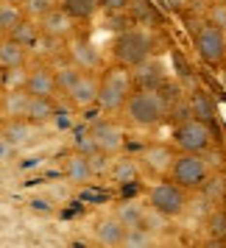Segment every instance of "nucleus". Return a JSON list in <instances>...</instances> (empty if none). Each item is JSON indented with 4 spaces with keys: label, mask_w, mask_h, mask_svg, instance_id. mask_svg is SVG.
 Returning a JSON list of instances; mask_svg holds the SVG:
<instances>
[{
    "label": "nucleus",
    "mask_w": 226,
    "mask_h": 248,
    "mask_svg": "<svg viewBox=\"0 0 226 248\" xmlns=\"http://www.w3.org/2000/svg\"><path fill=\"white\" fill-rule=\"evenodd\" d=\"M14 154H17V145H14L9 137L0 131V165H6V162H12Z\"/></svg>",
    "instance_id": "obj_35"
},
{
    "label": "nucleus",
    "mask_w": 226,
    "mask_h": 248,
    "mask_svg": "<svg viewBox=\"0 0 226 248\" xmlns=\"http://www.w3.org/2000/svg\"><path fill=\"white\" fill-rule=\"evenodd\" d=\"M215 142V131L210 123H204V120H181L176 123L173 128V148L176 151H190V154H204V151H210Z\"/></svg>",
    "instance_id": "obj_3"
},
{
    "label": "nucleus",
    "mask_w": 226,
    "mask_h": 248,
    "mask_svg": "<svg viewBox=\"0 0 226 248\" xmlns=\"http://www.w3.org/2000/svg\"><path fill=\"white\" fill-rule=\"evenodd\" d=\"M90 137L92 142H95V148L98 151H103L106 156H112V154H120L126 145V134L123 128L117 123H109V120H103V123H95L90 128Z\"/></svg>",
    "instance_id": "obj_9"
},
{
    "label": "nucleus",
    "mask_w": 226,
    "mask_h": 248,
    "mask_svg": "<svg viewBox=\"0 0 226 248\" xmlns=\"http://www.w3.org/2000/svg\"><path fill=\"white\" fill-rule=\"evenodd\" d=\"M145 168L157 176H168L170 168H173V159H176V151L170 145H148L145 148Z\"/></svg>",
    "instance_id": "obj_13"
},
{
    "label": "nucleus",
    "mask_w": 226,
    "mask_h": 248,
    "mask_svg": "<svg viewBox=\"0 0 226 248\" xmlns=\"http://www.w3.org/2000/svg\"><path fill=\"white\" fill-rule=\"evenodd\" d=\"M195 50H198V56H201L204 64H210V67L224 64V59H226V31L215 28L212 23H204L201 31L195 34Z\"/></svg>",
    "instance_id": "obj_7"
},
{
    "label": "nucleus",
    "mask_w": 226,
    "mask_h": 248,
    "mask_svg": "<svg viewBox=\"0 0 226 248\" xmlns=\"http://www.w3.org/2000/svg\"><path fill=\"white\" fill-rule=\"evenodd\" d=\"M129 9H131V14H134V20H140V23H145V25H159L162 23L159 12L148 3V0H131Z\"/></svg>",
    "instance_id": "obj_30"
},
{
    "label": "nucleus",
    "mask_w": 226,
    "mask_h": 248,
    "mask_svg": "<svg viewBox=\"0 0 226 248\" xmlns=\"http://www.w3.org/2000/svg\"><path fill=\"white\" fill-rule=\"evenodd\" d=\"M67 56H70V62H73L76 67H81L84 73H92V70L101 67V50L92 45L90 39H73L67 45Z\"/></svg>",
    "instance_id": "obj_11"
},
{
    "label": "nucleus",
    "mask_w": 226,
    "mask_h": 248,
    "mask_svg": "<svg viewBox=\"0 0 226 248\" xmlns=\"http://www.w3.org/2000/svg\"><path fill=\"white\" fill-rule=\"evenodd\" d=\"M25 76L28 70L23 67H3L0 70V90H25Z\"/></svg>",
    "instance_id": "obj_29"
},
{
    "label": "nucleus",
    "mask_w": 226,
    "mask_h": 248,
    "mask_svg": "<svg viewBox=\"0 0 226 248\" xmlns=\"http://www.w3.org/2000/svg\"><path fill=\"white\" fill-rule=\"evenodd\" d=\"M143 206L140 203H123L120 209H117V217H120V223L129 229V226H137V223H143Z\"/></svg>",
    "instance_id": "obj_31"
},
{
    "label": "nucleus",
    "mask_w": 226,
    "mask_h": 248,
    "mask_svg": "<svg viewBox=\"0 0 226 248\" xmlns=\"http://www.w3.org/2000/svg\"><path fill=\"white\" fill-rule=\"evenodd\" d=\"M187 103H190V114L195 117V120L212 123L215 117H218V114H215V101L204 90H193L190 98H187Z\"/></svg>",
    "instance_id": "obj_18"
},
{
    "label": "nucleus",
    "mask_w": 226,
    "mask_h": 248,
    "mask_svg": "<svg viewBox=\"0 0 226 248\" xmlns=\"http://www.w3.org/2000/svg\"><path fill=\"white\" fill-rule=\"evenodd\" d=\"M0 95H3V90H0Z\"/></svg>",
    "instance_id": "obj_44"
},
{
    "label": "nucleus",
    "mask_w": 226,
    "mask_h": 248,
    "mask_svg": "<svg viewBox=\"0 0 226 248\" xmlns=\"http://www.w3.org/2000/svg\"><path fill=\"white\" fill-rule=\"evenodd\" d=\"M168 117L173 120V123H181V120H190V103H187V98H181V101H173L168 103Z\"/></svg>",
    "instance_id": "obj_32"
},
{
    "label": "nucleus",
    "mask_w": 226,
    "mask_h": 248,
    "mask_svg": "<svg viewBox=\"0 0 226 248\" xmlns=\"http://www.w3.org/2000/svg\"><path fill=\"white\" fill-rule=\"evenodd\" d=\"M25 92H28V95H45V98H53V95H56L53 70H48V67L28 70V76H25Z\"/></svg>",
    "instance_id": "obj_12"
},
{
    "label": "nucleus",
    "mask_w": 226,
    "mask_h": 248,
    "mask_svg": "<svg viewBox=\"0 0 226 248\" xmlns=\"http://www.w3.org/2000/svg\"><path fill=\"white\" fill-rule=\"evenodd\" d=\"M198 190H201L204 198L210 203H215V206H221V203L226 201V179L224 176H207Z\"/></svg>",
    "instance_id": "obj_25"
},
{
    "label": "nucleus",
    "mask_w": 226,
    "mask_h": 248,
    "mask_svg": "<svg viewBox=\"0 0 226 248\" xmlns=\"http://www.w3.org/2000/svg\"><path fill=\"white\" fill-rule=\"evenodd\" d=\"M3 134L12 140L14 145H28V142H34L36 137V123H31L28 117H9V123L0 128Z\"/></svg>",
    "instance_id": "obj_14"
},
{
    "label": "nucleus",
    "mask_w": 226,
    "mask_h": 248,
    "mask_svg": "<svg viewBox=\"0 0 226 248\" xmlns=\"http://www.w3.org/2000/svg\"><path fill=\"white\" fill-rule=\"evenodd\" d=\"M59 6L65 9V12L79 23V20H90V17H95L98 14V0H59Z\"/></svg>",
    "instance_id": "obj_23"
},
{
    "label": "nucleus",
    "mask_w": 226,
    "mask_h": 248,
    "mask_svg": "<svg viewBox=\"0 0 226 248\" xmlns=\"http://www.w3.org/2000/svg\"><path fill=\"white\" fill-rule=\"evenodd\" d=\"M154 243H157L154 232L145 229L143 223L129 226V229H126V234H123V246H129V248H148V246H154Z\"/></svg>",
    "instance_id": "obj_26"
},
{
    "label": "nucleus",
    "mask_w": 226,
    "mask_h": 248,
    "mask_svg": "<svg viewBox=\"0 0 226 248\" xmlns=\"http://www.w3.org/2000/svg\"><path fill=\"white\" fill-rule=\"evenodd\" d=\"M6 36H12L14 42H20L23 47H36L42 42V31H39V23H36L34 17H23V23Z\"/></svg>",
    "instance_id": "obj_21"
},
{
    "label": "nucleus",
    "mask_w": 226,
    "mask_h": 248,
    "mask_svg": "<svg viewBox=\"0 0 226 248\" xmlns=\"http://www.w3.org/2000/svg\"><path fill=\"white\" fill-rule=\"evenodd\" d=\"M76 151H81V154H92V151H98V148H95V142H92L90 131L76 137Z\"/></svg>",
    "instance_id": "obj_39"
},
{
    "label": "nucleus",
    "mask_w": 226,
    "mask_h": 248,
    "mask_svg": "<svg viewBox=\"0 0 226 248\" xmlns=\"http://www.w3.org/2000/svg\"><path fill=\"white\" fill-rule=\"evenodd\" d=\"M129 123L140 128H154L168 117V98L159 90H131L123 103Z\"/></svg>",
    "instance_id": "obj_1"
},
{
    "label": "nucleus",
    "mask_w": 226,
    "mask_h": 248,
    "mask_svg": "<svg viewBox=\"0 0 226 248\" xmlns=\"http://www.w3.org/2000/svg\"><path fill=\"white\" fill-rule=\"evenodd\" d=\"M25 6H23V12H25V17H42V14L53 6V0H23Z\"/></svg>",
    "instance_id": "obj_33"
},
{
    "label": "nucleus",
    "mask_w": 226,
    "mask_h": 248,
    "mask_svg": "<svg viewBox=\"0 0 226 248\" xmlns=\"http://www.w3.org/2000/svg\"><path fill=\"white\" fill-rule=\"evenodd\" d=\"M28 59V47H23L20 42H14L12 36L0 39V64L3 67H23Z\"/></svg>",
    "instance_id": "obj_20"
},
{
    "label": "nucleus",
    "mask_w": 226,
    "mask_h": 248,
    "mask_svg": "<svg viewBox=\"0 0 226 248\" xmlns=\"http://www.w3.org/2000/svg\"><path fill=\"white\" fill-rule=\"evenodd\" d=\"M98 87H101V78H95L92 73H81V78L67 90V101L76 109H87L98 101Z\"/></svg>",
    "instance_id": "obj_10"
},
{
    "label": "nucleus",
    "mask_w": 226,
    "mask_h": 248,
    "mask_svg": "<svg viewBox=\"0 0 226 248\" xmlns=\"http://www.w3.org/2000/svg\"><path fill=\"white\" fill-rule=\"evenodd\" d=\"M207 23H212L215 28L226 31V3H215V6H210V12H207Z\"/></svg>",
    "instance_id": "obj_34"
},
{
    "label": "nucleus",
    "mask_w": 226,
    "mask_h": 248,
    "mask_svg": "<svg viewBox=\"0 0 226 248\" xmlns=\"http://www.w3.org/2000/svg\"><path fill=\"white\" fill-rule=\"evenodd\" d=\"M95 234H98V243H103V246H123L126 226L120 223L117 215L114 217H103L98 223V229H95Z\"/></svg>",
    "instance_id": "obj_19"
},
{
    "label": "nucleus",
    "mask_w": 226,
    "mask_h": 248,
    "mask_svg": "<svg viewBox=\"0 0 226 248\" xmlns=\"http://www.w3.org/2000/svg\"><path fill=\"white\" fill-rule=\"evenodd\" d=\"M56 114V103L53 98H45V95H31L28 98V109H25V117L31 120V123H48L50 117Z\"/></svg>",
    "instance_id": "obj_17"
},
{
    "label": "nucleus",
    "mask_w": 226,
    "mask_h": 248,
    "mask_svg": "<svg viewBox=\"0 0 226 248\" xmlns=\"http://www.w3.org/2000/svg\"><path fill=\"white\" fill-rule=\"evenodd\" d=\"M87 162H90V168H92V176H98V173L106 170V154H103V151H92V154H87Z\"/></svg>",
    "instance_id": "obj_37"
},
{
    "label": "nucleus",
    "mask_w": 226,
    "mask_h": 248,
    "mask_svg": "<svg viewBox=\"0 0 226 248\" xmlns=\"http://www.w3.org/2000/svg\"><path fill=\"white\" fill-rule=\"evenodd\" d=\"M12 3H23V0H12Z\"/></svg>",
    "instance_id": "obj_42"
},
{
    "label": "nucleus",
    "mask_w": 226,
    "mask_h": 248,
    "mask_svg": "<svg viewBox=\"0 0 226 248\" xmlns=\"http://www.w3.org/2000/svg\"><path fill=\"white\" fill-rule=\"evenodd\" d=\"M187 206V190L179 187L176 181H157L151 190V209H157L165 217H176Z\"/></svg>",
    "instance_id": "obj_6"
},
{
    "label": "nucleus",
    "mask_w": 226,
    "mask_h": 248,
    "mask_svg": "<svg viewBox=\"0 0 226 248\" xmlns=\"http://www.w3.org/2000/svg\"><path fill=\"white\" fill-rule=\"evenodd\" d=\"M23 6L20 3H12V0H0V28L6 31V34H12L17 25L23 23Z\"/></svg>",
    "instance_id": "obj_24"
},
{
    "label": "nucleus",
    "mask_w": 226,
    "mask_h": 248,
    "mask_svg": "<svg viewBox=\"0 0 226 248\" xmlns=\"http://www.w3.org/2000/svg\"><path fill=\"white\" fill-rule=\"evenodd\" d=\"M134 90V81H131V70L123 64H114L103 73L101 87H98V106L103 112H120L123 109L126 98Z\"/></svg>",
    "instance_id": "obj_2"
},
{
    "label": "nucleus",
    "mask_w": 226,
    "mask_h": 248,
    "mask_svg": "<svg viewBox=\"0 0 226 248\" xmlns=\"http://www.w3.org/2000/svg\"><path fill=\"white\" fill-rule=\"evenodd\" d=\"M170 176H173V181H176L179 187H184V190H198L201 181L210 176V168H207V159H204L201 154L179 151L176 159H173Z\"/></svg>",
    "instance_id": "obj_5"
},
{
    "label": "nucleus",
    "mask_w": 226,
    "mask_h": 248,
    "mask_svg": "<svg viewBox=\"0 0 226 248\" xmlns=\"http://www.w3.org/2000/svg\"><path fill=\"white\" fill-rule=\"evenodd\" d=\"M162 3H165V6H168L170 12H181V9H184V6H187V0H162Z\"/></svg>",
    "instance_id": "obj_40"
},
{
    "label": "nucleus",
    "mask_w": 226,
    "mask_h": 248,
    "mask_svg": "<svg viewBox=\"0 0 226 248\" xmlns=\"http://www.w3.org/2000/svg\"><path fill=\"white\" fill-rule=\"evenodd\" d=\"M65 176H67L73 184H87L90 179H95L90 162H87V154H81V151L67 154V159H65Z\"/></svg>",
    "instance_id": "obj_16"
},
{
    "label": "nucleus",
    "mask_w": 226,
    "mask_h": 248,
    "mask_svg": "<svg viewBox=\"0 0 226 248\" xmlns=\"http://www.w3.org/2000/svg\"><path fill=\"white\" fill-rule=\"evenodd\" d=\"M131 70H134L131 73V81H134L140 90H159V84H162V67H159L157 62L145 59V62H140Z\"/></svg>",
    "instance_id": "obj_15"
},
{
    "label": "nucleus",
    "mask_w": 226,
    "mask_h": 248,
    "mask_svg": "<svg viewBox=\"0 0 226 248\" xmlns=\"http://www.w3.org/2000/svg\"><path fill=\"white\" fill-rule=\"evenodd\" d=\"M129 3H131V0H98V6H101L103 12H126V9H129Z\"/></svg>",
    "instance_id": "obj_38"
},
{
    "label": "nucleus",
    "mask_w": 226,
    "mask_h": 248,
    "mask_svg": "<svg viewBox=\"0 0 226 248\" xmlns=\"http://www.w3.org/2000/svg\"><path fill=\"white\" fill-rule=\"evenodd\" d=\"M0 70H3V64H0Z\"/></svg>",
    "instance_id": "obj_43"
},
{
    "label": "nucleus",
    "mask_w": 226,
    "mask_h": 248,
    "mask_svg": "<svg viewBox=\"0 0 226 248\" xmlns=\"http://www.w3.org/2000/svg\"><path fill=\"white\" fill-rule=\"evenodd\" d=\"M210 226H212V234L224 240L226 237V212L224 209H215L212 217H210Z\"/></svg>",
    "instance_id": "obj_36"
},
{
    "label": "nucleus",
    "mask_w": 226,
    "mask_h": 248,
    "mask_svg": "<svg viewBox=\"0 0 226 248\" xmlns=\"http://www.w3.org/2000/svg\"><path fill=\"white\" fill-rule=\"evenodd\" d=\"M39 31H42V36H48V39H65V36H70L73 34V28H76V20L70 17L62 6H50L39 20Z\"/></svg>",
    "instance_id": "obj_8"
},
{
    "label": "nucleus",
    "mask_w": 226,
    "mask_h": 248,
    "mask_svg": "<svg viewBox=\"0 0 226 248\" xmlns=\"http://www.w3.org/2000/svg\"><path fill=\"white\" fill-rule=\"evenodd\" d=\"M112 53H114V62L123 64V67H137L140 62L151 59V36L143 34V31H123L117 34L112 45Z\"/></svg>",
    "instance_id": "obj_4"
},
{
    "label": "nucleus",
    "mask_w": 226,
    "mask_h": 248,
    "mask_svg": "<svg viewBox=\"0 0 226 248\" xmlns=\"http://www.w3.org/2000/svg\"><path fill=\"white\" fill-rule=\"evenodd\" d=\"M81 73H84V70L76 67L73 62H67V64H59V67L53 70V78H56V92H65V95H67V90L81 78Z\"/></svg>",
    "instance_id": "obj_27"
},
{
    "label": "nucleus",
    "mask_w": 226,
    "mask_h": 248,
    "mask_svg": "<svg viewBox=\"0 0 226 248\" xmlns=\"http://www.w3.org/2000/svg\"><path fill=\"white\" fill-rule=\"evenodd\" d=\"M3 36H6V31H3V28H0V39H3Z\"/></svg>",
    "instance_id": "obj_41"
},
{
    "label": "nucleus",
    "mask_w": 226,
    "mask_h": 248,
    "mask_svg": "<svg viewBox=\"0 0 226 248\" xmlns=\"http://www.w3.org/2000/svg\"><path fill=\"white\" fill-rule=\"evenodd\" d=\"M28 98L31 95L25 90H6V95H0V109L6 117H25Z\"/></svg>",
    "instance_id": "obj_22"
},
{
    "label": "nucleus",
    "mask_w": 226,
    "mask_h": 248,
    "mask_svg": "<svg viewBox=\"0 0 226 248\" xmlns=\"http://www.w3.org/2000/svg\"><path fill=\"white\" fill-rule=\"evenodd\" d=\"M109 176L117 184H131L137 179V162L134 159H117V162H112V168H109Z\"/></svg>",
    "instance_id": "obj_28"
}]
</instances>
